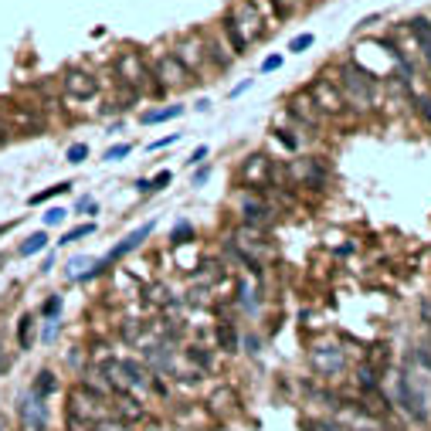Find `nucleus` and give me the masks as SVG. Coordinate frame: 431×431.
<instances>
[{"label":"nucleus","instance_id":"f257e3e1","mask_svg":"<svg viewBox=\"0 0 431 431\" xmlns=\"http://www.w3.org/2000/svg\"><path fill=\"white\" fill-rule=\"evenodd\" d=\"M113 72H116L119 88H129V92H153V95H166V88L153 79V68L146 65V58L133 48H122L116 58H113Z\"/></svg>","mask_w":431,"mask_h":431},{"label":"nucleus","instance_id":"f03ea898","mask_svg":"<svg viewBox=\"0 0 431 431\" xmlns=\"http://www.w3.org/2000/svg\"><path fill=\"white\" fill-rule=\"evenodd\" d=\"M333 82H336L347 109H374V102H377V82H374L370 72H363L356 61H347L343 72H340V79H333Z\"/></svg>","mask_w":431,"mask_h":431},{"label":"nucleus","instance_id":"7ed1b4c3","mask_svg":"<svg viewBox=\"0 0 431 431\" xmlns=\"http://www.w3.org/2000/svg\"><path fill=\"white\" fill-rule=\"evenodd\" d=\"M106 418V401L88 384H79L68 397V431H92L95 421Z\"/></svg>","mask_w":431,"mask_h":431},{"label":"nucleus","instance_id":"20e7f679","mask_svg":"<svg viewBox=\"0 0 431 431\" xmlns=\"http://www.w3.org/2000/svg\"><path fill=\"white\" fill-rule=\"evenodd\" d=\"M173 55H177V61L191 72V79H200V75H207L211 72V58H207V44H204V35H184V38L173 41Z\"/></svg>","mask_w":431,"mask_h":431},{"label":"nucleus","instance_id":"39448f33","mask_svg":"<svg viewBox=\"0 0 431 431\" xmlns=\"http://www.w3.org/2000/svg\"><path fill=\"white\" fill-rule=\"evenodd\" d=\"M272 180H275V160L269 157V153H251V157L238 166V184H241L245 191L262 194L265 187H272Z\"/></svg>","mask_w":431,"mask_h":431},{"label":"nucleus","instance_id":"423d86ee","mask_svg":"<svg viewBox=\"0 0 431 431\" xmlns=\"http://www.w3.org/2000/svg\"><path fill=\"white\" fill-rule=\"evenodd\" d=\"M228 17L235 21V28L241 31V38L248 41H262L269 35V28H265V17H262V10H258V3H251V0H238L235 7L228 10Z\"/></svg>","mask_w":431,"mask_h":431},{"label":"nucleus","instance_id":"0eeeda50","mask_svg":"<svg viewBox=\"0 0 431 431\" xmlns=\"http://www.w3.org/2000/svg\"><path fill=\"white\" fill-rule=\"evenodd\" d=\"M397 404H401V411H404L411 421H418V425L428 421V394L414 387V381H411L408 370L397 374Z\"/></svg>","mask_w":431,"mask_h":431},{"label":"nucleus","instance_id":"6e6552de","mask_svg":"<svg viewBox=\"0 0 431 431\" xmlns=\"http://www.w3.org/2000/svg\"><path fill=\"white\" fill-rule=\"evenodd\" d=\"M309 95H313L319 116H343L347 113V102H343V95H340V88H336L333 79H316L309 85Z\"/></svg>","mask_w":431,"mask_h":431},{"label":"nucleus","instance_id":"1a4fd4ad","mask_svg":"<svg viewBox=\"0 0 431 431\" xmlns=\"http://www.w3.org/2000/svg\"><path fill=\"white\" fill-rule=\"evenodd\" d=\"M61 88H65V95H72L75 102H92V99L102 92L99 79H95L92 72H85V68H68V72L61 75Z\"/></svg>","mask_w":431,"mask_h":431},{"label":"nucleus","instance_id":"9d476101","mask_svg":"<svg viewBox=\"0 0 431 431\" xmlns=\"http://www.w3.org/2000/svg\"><path fill=\"white\" fill-rule=\"evenodd\" d=\"M153 79H157L160 85L166 88V92H170V88H180V85H191V82H194V79H191V72H187V68L177 61V55H173V51H163L157 61H153Z\"/></svg>","mask_w":431,"mask_h":431},{"label":"nucleus","instance_id":"9b49d317","mask_svg":"<svg viewBox=\"0 0 431 431\" xmlns=\"http://www.w3.org/2000/svg\"><path fill=\"white\" fill-rule=\"evenodd\" d=\"M3 119H7V126H10V133L17 129V133H24V136H35L44 129V113L35 109V106H7V109H0Z\"/></svg>","mask_w":431,"mask_h":431},{"label":"nucleus","instance_id":"f8f14e48","mask_svg":"<svg viewBox=\"0 0 431 431\" xmlns=\"http://www.w3.org/2000/svg\"><path fill=\"white\" fill-rule=\"evenodd\" d=\"M289 177H292V180H299V184H306V187H326L329 170H326V163H323V160L306 157V160H296V163H292Z\"/></svg>","mask_w":431,"mask_h":431},{"label":"nucleus","instance_id":"ddd939ff","mask_svg":"<svg viewBox=\"0 0 431 431\" xmlns=\"http://www.w3.org/2000/svg\"><path fill=\"white\" fill-rule=\"evenodd\" d=\"M153 228H157V221H146V224H140L136 231H129V235L122 238V241H119L116 248H113V251H109V255H106V258L99 262V265H102V269H109V265H113V262H119L122 255H129V251H136V248H140V245H143L146 238L153 235Z\"/></svg>","mask_w":431,"mask_h":431},{"label":"nucleus","instance_id":"4468645a","mask_svg":"<svg viewBox=\"0 0 431 431\" xmlns=\"http://www.w3.org/2000/svg\"><path fill=\"white\" fill-rule=\"evenodd\" d=\"M238 207H241V221L248 228H262L269 221V214H272V207L262 200V194H245L238 200Z\"/></svg>","mask_w":431,"mask_h":431},{"label":"nucleus","instance_id":"2eb2a0df","mask_svg":"<svg viewBox=\"0 0 431 431\" xmlns=\"http://www.w3.org/2000/svg\"><path fill=\"white\" fill-rule=\"evenodd\" d=\"M343 363H347V356H343L340 347H319V350H313V367L316 374H323V377L343 374Z\"/></svg>","mask_w":431,"mask_h":431},{"label":"nucleus","instance_id":"dca6fc26","mask_svg":"<svg viewBox=\"0 0 431 431\" xmlns=\"http://www.w3.org/2000/svg\"><path fill=\"white\" fill-rule=\"evenodd\" d=\"M289 116H296L299 122H306V126H319L323 116H319V109H316L313 95H309V88L306 92H296V95H289Z\"/></svg>","mask_w":431,"mask_h":431},{"label":"nucleus","instance_id":"f3484780","mask_svg":"<svg viewBox=\"0 0 431 431\" xmlns=\"http://www.w3.org/2000/svg\"><path fill=\"white\" fill-rule=\"evenodd\" d=\"M21 421L31 431H44V425H48V408H44L41 397H35V394L24 397V404H21Z\"/></svg>","mask_w":431,"mask_h":431},{"label":"nucleus","instance_id":"a211bd4d","mask_svg":"<svg viewBox=\"0 0 431 431\" xmlns=\"http://www.w3.org/2000/svg\"><path fill=\"white\" fill-rule=\"evenodd\" d=\"M113 370H116V374H122L119 381H126L129 387H146V377H143V367H140L136 360H119V363H113Z\"/></svg>","mask_w":431,"mask_h":431},{"label":"nucleus","instance_id":"6ab92c4d","mask_svg":"<svg viewBox=\"0 0 431 431\" xmlns=\"http://www.w3.org/2000/svg\"><path fill=\"white\" fill-rule=\"evenodd\" d=\"M411 31H414V38H418V48H421L425 65L431 68V21H425V17H414V21H411Z\"/></svg>","mask_w":431,"mask_h":431},{"label":"nucleus","instance_id":"aec40b11","mask_svg":"<svg viewBox=\"0 0 431 431\" xmlns=\"http://www.w3.org/2000/svg\"><path fill=\"white\" fill-rule=\"evenodd\" d=\"M221 31H224V38H228V44H231V55L241 58V55L248 51V41L241 38V31L235 28V21H231L228 14H224V21H221Z\"/></svg>","mask_w":431,"mask_h":431},{"label":"nucleus","instance_id":"412c9836","mask_svg":"<svg viewBox=\"0 0 431 431\" xmlns=\"http://www.w3.org/2000/svg\"><path fill=\"white\" fill-rule=\"evenodd\" d=\"M180 113H184V106H163V109H146L140 119H143L146 126H157V122H170V119H177Z\"/></svg>","mask_w":431,"mask_h":431},{"label":"nucleus","instance_id":"4be33fe9","mask_svg":"<svg viewBox=\"0 0 431 431\" xmlns=\"http://www.w3.org/2000/svg\"><path fill=\"white\" fill-rule=\"evenodd\" d=\"M218 347L228 350V353L238 350V329L231 323H218Z\"/></svg>","mask_w":431,"mask_h":431},{"label":"nucleus","instance_id":"5701e85b","mask_svg":"<svg viewBox=\"0 0 431 431\" xmlns=\"http://www.w3.org/2000/svg\"><path fill=\"white\" fill-rule=\"evenodd\" d=\"M17 343H21V350H31V343H35V319L31 316H21V323H17Z\"/></svg>","mask_w":431,"mask_h":431},{"label":"nucleus","instance_id":"b1692460","mask_svg":"<svg viewBox=\"0 0 431 431\" xmlns=\"http://www.w3.org/2000/svg\"><path fill=\"white\" fill-rule=\"evenodd\" d=\"M55 387H58V384H55V374H51V370H41L38 374V381H35V397H41V401H44V397H48V394L55 391Z\"/></svg>","mask_w":431,"mask_h":431},{"label":"nucleus","instance_id":"393cba45","mask_svg":"<svg viewBox=\"0 0 431 431\" xmlns=\"http://www.w3.org/2000/svg\"><path fill=\"white\" fill-rule=\"evenodd\" d=\"M377 374H381V370H374L370 363L356 367V381H360V387H367V391H377Z\"/></svg>","mask_w":431,"mask_h":431},{"label":"nucleus","instance_id":"a878e982","mask_svg":"<svg viewBox=\"0 0 431 431\" xmlns=\"http://www.w3.org/2000/svg\"><path fill=\"white\" fill-rule=\"evenodd\" d=\"M65 191H72V184H55V187H48V191H41V194H31V207H38V204H44V200H51V197L65 194Z\"/></svg>","mask_w":431,"mask_h":431},{"label":"nucleus","instance_id":"bb28decb","mask_svg":"<svg viewBox=\"0 0 431 431\" xmlns=\"http://www.w3.org/2000/svg\"><path fill=\"white\" fill-rule=\"evenodd\" d=\"M44 245H48V235H44V231H38V235H31L28 241H24V245H21V255H24V258H31V255H38Z\"/></svg>","mask_w":431,"mask_h":431},{"label":"nucleus","instance_id":"cd10ccee","mask_svg":"<svg viewBox=\"0 0 431 431\" xmlns=\"http://www.w3.org/2000/svg\"><path fill=\"white\" fill-rule=\"evenodd\" d=\"M88 265H92V258H88V255H75V258L65 265V269H68V278H82Z\"/></svg>","mask_w":431,"mask_h":431},{"label":"nucleus","instance_id":"c85d7f7f","mask_svg":"<svg viewBox=\"0 0 431 431\" xmlns=\"http://www.w3.org/2000/svg\"><path fill=\"white\" fill-rule=\"evenodd\" d=\"M88 235H95V224H92V221H88V224H79V228H72V231L61 238L58 245H72V241H79V238H88Z\"/></svg>","mask_w":431,"mask_h":431},{"label":"nucleus","instance_id":"c756f323","mask_svg":"<svg viewBox=\"0 0 431 431\" xmlns=\"http://www.w3.org/2000/svg\"><path fill=\"white\" fill-rule=\"evenodd\" d=\"M129 153H133V146H129V143H116V146H109V150L102 153V160H106V163H116V160H126Z\"/></svg>","mask_w":431,"mask_h":431},{"label":"nucleus","instance_id":"7c9ffc66","mask_svg":"<svg viewBox=\"0 0 431 431\" xmlns=\"http://www.w3.org/2000/svg\"><path fill=\"white\" fill-rule=\"evenodd\" d=\"M313 44H316L313 35H299V38L289 41V55H303V51H309Z\"/></svg>","mask_w":431,"mask_h":431},{"label":"nucleus","instance_id":"2f4dec72","mask_svg":"<svg viewBox=\"0 0 431 431\" xmlns=\"http://www.w3.org/2000/svg\"><path fill=\"white\" fill-rule=\"evenodd\" d=\"M58 313H61V296H51V299H44V306H41V316L55 319Z\"/></svg>","mask_w":431,"mask_h":431},{"label":"nucleus","instance_id":"473e14b6","mask_svg":"<svg viewBox=\"0 0 431 431\" xmlns=\"http://www.w3.org/2000/svg\"><path fill=\"white\" fill-rule=\"evenodd\" d=\"M65 157H68V163H85V157H88V146H85V143H72Z\"/></svg>","mask_w":431,"mask_h":431},{"label":"nucleus","instance_id":"72a5a7b5","mask_svg":"<svg viewBox=\"0 0 431 431\" xmlns=\"http://www.w3.org/2000/svg\"><path fill=\"white\" fill-rule=\"evenodd\" d=\"M119 411H122L126 418H143V408H140L133 397H122V408H119Z\"/></svg>","mask_w":431,"mask_h":431},{"label":"nucleus","instance_id":"f704fd0d","mask_svg":"<svg viewBox=\"0 0 431 431\" xmlns=\"http://www.w3.org/2000/svg\"><path fill=\"white\" fill-rule=\"evenodd\" d=\"M194 238V228H191V221H180L177 228H173V241L180 245V241H191Z\"/></svg>","mask_w":431,"mask_h":431},{"label":"nucleus","instance_id":"c9c22d12","mask_svg":"<svg viewBox=\"0 0 431 431\" xmlns=\"http://www.w3.org/2000/svg\"><path fill=\"white\" fill-rule=\"evenodd\" d=\"M65 214H68L65 207H51V211L44 214V224H48V228H55V224H61V221H65Z\"/></svg>","mask_w":431,"mask_h":431},{"label":"nucleus","instance_id":"e433bc0d","mask_svg":"<svg viewBox=\"0 0 431 431\" xmlns=\"http://www.w3.org/2000/svg\"><path fill=\"white\" fill-rule=\"evenodd\" d=\"M272 7H275V17H278V21L292 17V10H296V7H292L289 0H272Z\"/></svg>","mask_w":431,"mask_h":431},{"label":"nucleus","instance_id":"4c0bfd02","mask_svg":"<svg viewBox=\"0 0 431 431\" xmlns=\"http://www.w3.org/2000/svg\"><path fill=\"white\" fill-rule=\"evenodd\" d=\"M92 431H126V425H122V421H113V418H102V421L92 425Z\"/></svg>","mask_w":431,"mask_h":431},{"label":"nucleus","instance_id":"58836bf2","mask_svg":"<svg viewBox=\"0 0 431 431\" xmlns=\"http://www.w3.org/2000/svg\"><path fill=\"white\" fill-rule=\"evenodd\" d=\"M170 180H173V173H170V170H160L157 177L150 180V191H163V187H166Z\"/></svg>","mask_w":431,"mask_h":431},{"label":"nucleus","instance_id":"ea45409f","mask_svg":"<svg viewBox=\"0 0 431 431\" xmlns=\"http://www.w3.org/2000/svg\"><path fill=\"white\" fill-rule=\"evenodd\" d=\"M309 431H347L340 421H309Z\"/></svg>","mask_w":431,"mask_h":431},{"label":"nucleus","instance_id":"a19ab883","mask_svg":"<svg viewBox=\"0 0 431 431\" xmlns=\"http://www.w3.org/2000/svg\"><path fill=\"white\" fill-rule=\"evenodd\" d=\"M177 140H180V133H170V136H163V140H153V143H150V153H153V150H163V146H170V143H177Z\"/></svg>","mask_w":431,"mask_h":431},{"label":"nucleus","instance_id":"79ce46f5","mask_svg":"<svg viewBox=\"0 0 431 431\" xmlns=\"http://www.w3.org/2000/svg\"><path fill=\"white\" fill-rule=\"evenodd\" d=\"M204 157H207V146H204V143H200V146H197L194 153H191V157H187V166H200V163H204Z\"/></svg>","mask_w":431,"mask_h":431},{"label":"nucleus","instance_id":"37998d69","mask_svg":"<svg viewBox=\"0 0 431 431\" xmlns=\"http://www.w3.org/2000/svg\"><path fill=\"white\" fill-rule=\"evenodd\" d=\"M282 65V55H269L265 61H262V75H269V72H275Z\"/></svg>","mask_w":431,"mask_h":431},{"label":"nucleus","instance_id":"c03bdc74","mask_svg":"<svg viewBox=\"0 0 431 431\" xmlns=\"http://www.w3.org/2000/svg\"><path fill=\"white\" fill-rule=\"evenodd\" d=\"M55 336H58V323H55V319H51V323H48V326H44V333H41V340H44V343H51V340H55Z\"/></svg>","mask_w":431,"mask_h":431},{"label":"nucleus","instance_id":"a18cd8bd","mask_svg":"<svg viewBox=\"0 0 431 431\" xmlns=\"http://www.w3.org/2000/svg\"><path fill=\"white\" fill-rule=\"evenodd\" d=\"M191 360H194V363H200V367H211V353L204 356V353H200V347H194V350H191Z\"/></svg>","mask_w":431,"mask_h":431},{"label":"nucleus","instance_id":"49530a36","mask_svg":"<svg viewBox=\"0 0 431 431\" xmlns=\"http://www.w3.org/2000/svg\"><path fill=\"white\" fill-rule=\"evenodd\" d=\"M211 177V166H197V173H194V187H200L204 180Z\"/></svg>","mask_w":431,"mask_h":431},{"label":"nucleus","instance_id":"de8ad7c7","mask_svg":"<svg viewBox=\"0 0 431 431\" xmlns=\"http://www.w3.org/2000/svg\"><path fill=\"white\" fill-rule=\"evenodd\" d=\"M10 140V126H7V119H3V113H0V146Z\"/></svg>","mask_w":431,"mask_h":431},{"label":"nucleus","instance_id":"09e8293b","mask_svg":"<svg viewBox=\"0 0 431 431\" xmlns=\"http://www.w3.org/2000/svg\"><path fill=\"white\" fill-rule=\"evenodd\" d=\"M418 113L431 122V99H418Z\"/></svg>","mask_w":431,"mask_h":431},{"label":"nucleus","instance_id":"8fccbe9b","mask_svg":"<svg viewBox=\"0 0 431 431\" xmlns=\"http://www.w3.org/2000/svg\"><path fill=\"white\" fill-rule=\"evenodd\" d=\"M248 88H251V79H245V82H238L235 88H231V99H235V95H245V92H248Z\"/></svg>","mask_w":431,"mask_h":431},{"label":"nucleus","instance_id":"3c124183","mask_svg":"<svg viewBox=\"0 0 431 431\" xmlns=\"http://www.w3.org/2000/svg\"><path fill=\"white\" fill-rule=\"evenodd\" d=\"M75 211H95V204H92V197H82L79 204H75ZM99 214V211H95Z\"/></svg>","mask_w":431,"mask_h":431},{"label":"nucleus","instance_id":"603ef678","mask_svg":"<svg viewBox=\"0 0 431 431\" xmlns=\"http://www.w3.org/2000/svg\"><path fill=\"white\" fill-rule=\"evenodd\" d=\"M278 140H282L289 150H296V146H299V143H296V136H289V133H278Z\"/></svg>","mask_w":431,"mask_h":431},{"label":"nucleus","instance_id":"864d4df0","mask_svg":"<svg viewBox=\"0 0 431 431\" xmlns=\"http://www.w3.org/2000/svg\"><path fill=\"white\" fill-rule=\"evenodd\" d=\"M194 109H197V113H207V109H211V99H200V102H197Z\"/></svg>","mask_w":431,"mask_h":431},{"label":"nucleus","instance_id":"5fc2aeb1","mask_svg":"<svg viewBox=\"0 0 431 431\" xmlns=\"http://www.w3.org/2000/svg\"><path fill=\"white\" fill-rule=\"evenodd\" d=\"M3 367H7V360H3V353H0V370H3Z\"/></svg>","mask_w":431,"mask_h":431}]
</instances>
